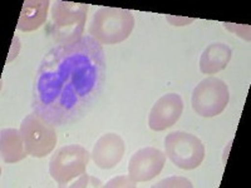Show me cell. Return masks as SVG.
<instances>
[{
    "instance_id": "cell-1",
    "label": "cell",
    "mask_w": 251,
    "mask_h": 188,
    "mask_svg": "<svg viewBox=\"0 0 251 188\" xmlns=\"http://www.w3.org/2000/svg\"><path fill=\"white\" fill-rule=\"evenodd\" d=\"M106 73L103 46L89 34L75 43L53 47L35 71L33 113L54 127L77 122L100 98Z\"/></svg>"
},
{
    "instance_id": "cell-7",
    "label": "cell",
    "mask_w": 251,
    "mask_h": 188,
    "mask_svg": "<svg viewBox=\"0 0 251 188\" xmlns=\"http://www.w3.org/2000/svg\"><path fill=\"white\" fill-rule=\"evenodd\" d=\"M19 131L29 156L43 158L55 148L58 141L55 127L49 124L35 113L28 114L22 120Z\"/></svg>"
},
{
    "instance_id": "cell-4",
    "label": "cell",
    "mask_w": 251,
    "mask_h": 188,
    "mask_svg": "<svg viewBox=\"0 0 251 188\" xmlns=\"http://www.w3.org/2000/svg\"><path fill=\"white\" fill-rule=\"evenodd\" d=\"M166 157L177 168L191 171L202 164L205 160V144L195 134L176 131L165 138Z\"/></svg>"
},
{
    "instance_id": "cell-16",
    "label": "cell",
    "mask_w": 251,
    "mask_h": 188,
    "mask_svg": "<svg viewBox=\"0 0 251 188\" xmlns=\"http://www.w3.org/2000/svg\"><path fill=\"white\" fill-rule=\"evenodd\" d=\"M156 187H194L191 181H188L187 178L183 177H171L167 180H163L156 185Z\"/></svg>"
},
{
    "instance_id": "cell-2",
    "label": "cell",
    "mask_w": 251,
    "mask_h": 188,
    "mask_svg": "<svg viewBox=\"0 0 251 188\" xmlns=\"http://www.w3.org/2000/svg\"><path fill=\"white\" fill-rule=\"evenodd\" d=\"M134 28V15L131 10L102 6L94 13L88 33L102 46H114L128 39Z\"/></svg>"
},
{
    "instance_id": "cell-14",
    "label": "cell",
    "mask_w": 251,
    "mask_h": 188,
    "mask_svg": "<svg viewBox=\"0 0 251 188\" xmlns=\"http://www.w3.org/2000/svg\"><path fill=\"white\" fill-rule=\"evenodd\" d=\"M68 187H73V188H100L103 187L102 181L96 178V177L91 176V174H82L80 177L75 178V182L68 185Z\"/></svg>"
},
{
    "instance_id": "cell-5",
    "label": "cell",
    "mask_w": 251,
    "mask_h": 188,
    "mask_svg": "<svg viewBox=\"0 0 251 188\" xmlns=\"http://www.w3.org/2000/svg\"><path fill=\"white\" fill-rule=\"evenodd\" d=\"M91 153L79 144H68L55 151L49 161V174L59 186L86 173Z\"/></svg>"
},
{
    "instance_id": "cell-15",
    "label": "cell",
    "mask_w": 251,
    "mask_h": 188,
    "mask_svg": "<svg viewBox=\"0 0 251 188\" xmlns=\"http://www.w3.org/2000/svg\"><path fill=\"white\" fill-rule=\"evenodd\" d=\"M106 188H134L137 187V182H134L129 176H118L109 180L106 185Z\"/></svg>"
},
{
    "instance_id": "cell-6",
    "label": "cell",
    "mask_w": 251,
    "mask_h": 188,
    "mask_svg": "<svg viewBox=\"0 0 251 188\" xmlns=\"http://www.w3.org/2000/svg\"><path fill=\"white\" fill-rule=\"evenodd\" d=\"M228 102L230 92L227 84L219 78H205L192 91V109L200 117H216L225 111Z\"/></svg>"
},
{
    "instance_id": "cell-10",
    "label": "cell",
    "mask_w": 251,
    "mask_h": 188,
    "mask_svg": "<svg viewBox=\"0 0 251 188\" xmlns=\"http://www.w3.org/2000/svg\"><path fill=\"white\" fill-rule=\"evenodd\" d=\"M126 152V143L117 133H106L94 143L91 157L94 164L100 169L117 167Z\"/></svg>"
},
{
    "instance_id": "cell-12",
    "label": "cell",
    "mask_w": 251,
    "mask_h": 188,
    "mask_svg": "<svg viewBox=\"0 0 251 188\" xmlns=\"http://www.w3.org/2000/svg\"><path fill=\"white\" fill-rule=\"evenodd\" d=\"M49 4L48 0H25L17 28L22 31H34L39 29L46 23Z\"/></svg>"
},
{
    "instance_id": "cell-9",
    "label": "cell",
    "mask_w": 251,
    "mask_h": 188,
    "mask_svg": "<svg viewBox=\"0 0 251 188\" xmlns=\"http://www.w3.org/2000/svg\"><path fill=\"white\" fill-rule=\"evenodd\" d=\"M183 112V100L180 94L169 93L156 100L149 116V127L154 132L171 128L180 119Z\"/></svg>"
},
{
    "instance_id": "cell-3",
    "label": "cell",
    "mask_w": 251,
    "mask_h": 188,
    "mask_svg": "<svg viewBox=\"0 0 251 188\" xmlns=\"http://www.w3.org/2000/svg\"><path fill=\"white\" fill-rule=\"evenodd\" d=\"M88 4L54 1L50 10L49 34L55 43L71 44L83 37Z\"/></svg>"
},
{
    "instance_id": "cell-8",
    "label": "cell",
    "mask_w": 251,
    "mask_h": 188,
    "mask_svg": "<svg viewBox=\"0 0 251 188\" xmlns=\"http://www.w3.org/2000/svg\"><path fill=\"white\" fill-rule=\"evenodd\" d=\"M166 154L154 147H145L132 154L128 163V176L134 182H149L162 172Z\"/></svg>"
},
{
    "instance_id": "cell-11",
    "label": "cell",
    "mask_w": 251,
    "mask_h": 188,
    "mask_svg": "<svg viewBox=\"0 0 251 188\" xmlns=\"http://www.w3.org/2000/svg\"><path fill=\"white\" fill-rule=\"evenodd\" d=\"M232 57V49L225 43H212L206 47L200 58L202 74H216L227 67Z\"/></svg>"
},
{
    "instance_id": "cell-13",
    "label": "cell",
    "mask_w": 251,
    "mask_h": 188,
    "mask_svg": "<svg viewBox=\"0 0 251 188\" xmlns=\"http://www.w3.org/2000/svg\"><path fill=\"white\" fill-rule=\"evenodd\" d=\"M0 154L6 164L23 161L29 156L24 147V141L19 129L6 128L0 132Z\"/></svg>"
}]
</instances>
